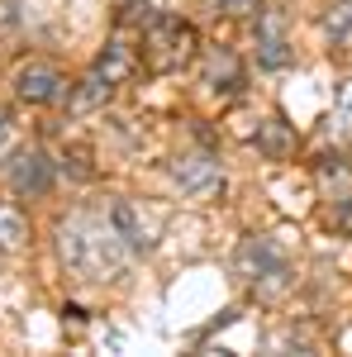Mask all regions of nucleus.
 I'll return each instance as SVG.
<instances>
[{
  "mask_svg": "<svg viewBox=\"0 0 352 357\" xmlns=\"http://www.w3.org/2000/svg\"><path fill=\"white\" fill-rule=\"evenodd\" d=\"M57 252L67 262V272L82 276V281H114V276L129 267V248L114 234L109 215L100 210H77L57 224Z\"/></svg>",
  "mask_w": 352,
  "mask_h": 357,
  "instance_id": "f257e3e1",
  "label": "nucleus"
},
{
  "mask_svg": "<svg viewBox=\"0 0 352 357\" xmlns=\"http://www.w3.org/2000/svg\"><path fill=\"white\" fill-rule=\"evenodd\" d=\"M234 272H238V281H247L257 296H281V291H291V281H296V267L281 257V248L271 243V238H262V234H252V238H243V243L234 248Z\"/></svg>",
  "mask_w": 352,
  "mask_h": 357,
  "instance_id": "f03ea898",
  "label": "nucleus"
},
{
  "mask_svg": "<svg viewBox=\"0 0 352 357\" xmlns=\"http://www.w3.org/2000/svg\"><path fill=\"white\" fill-rule=\"evenodd\" d=\"M190 53H195V33H190V24L171 20V15H153V20H148V57H153L158 72H162V67L176 72Z\"/></svg>",
  "mask_w": 352,
  "mask_h": 357,
  "instance_id": "7ed1b4c3",
  "label": "nucleus"
},
{
  "mask_svg": "<svg viewBox=\"0 0 352 357\" xmlns=\"http://www.w3.org/2000/svg\"><path fill=\"white\" fill-rule=\"evenodd\" d=\"M109 224H114V234L124 238V248H129V257H148L153 248H158V220L138 205V200H124V195H114L105 205Z\"/></svg>",
  "mask_w": 352,
  "mask_h": 357,
  "instance_id": "20e7f679",
  "label": "nucleus"
},
{
  "mask_svg": "<svg viewBox=\"0 0 352 357\" xmlns=\"http://www.w3.org/2000/svg\"><path fill=\"white\" fill-rule=\"evenodd\" d=\"M252 48H257V67H267V72H281L291 62L286 15L276 5H257V15H252Z\"/></svg>",
  "mask_w": 352,
  "mask_h": 357,
  "instance_id": "39448f33",
  "label": "nucleus"
},
{
  "mask_svg": "<svg viewBox=\"0 0 352 357\" xmlns=\"http://www.w3.org/2000/svg\"><path fill=\"white\" fill-rule=\"evenodd\" d=\"M171 181H176L190 200H205V195H215L219 186H224V167H219V158L210 148H190V153H181V158L171 162Z\"/></svg>",
  "mask_w": 352,
  "mask_h": 357,
  "instance_id": "423d86ee",
  "label": "nucleus"
},
{
  "mask_svg": "<svg viewBox=\"0 0 352 357\" xmlns=\"http://www.w3.org/2000/svg\"><path fill=\"white\" fill-rule=\"evenodd\" d=\"M57 181V162L43 153V148H29V153H10V186L24 195V200H38L48 195Z\"/></svg>",
  "mask_w": 352,
  "mask_h": 357,
  "instance_id": "0eeeda50",
  "label": "nucleus"
},
{
  "mask_svg": "<svg viewBox=\"0 0 352 357\" xmlns=\"http://www.w3.org/2000/svg\"><path fill=\"white\" fill-rule=\"evenodd\" d=\"M15 96L24 105H57V100H67V82L57 77V67H48V62H29L15 77Z\"/></svg>",
  "mask_w": 352,
  "mask_h": 357,
  "instance_id": "6e6552de",
  "label": "nucleus"
},
{
  "mask_svg": "<svg viewBox=\"0 0 352 357\" xmlns=\"http://www.w3.org/2000/svg\"><path fill=\"white\" fill-rule=\"evenodd\" d=\"M109 91H114V82H105L100 72H91L86 82H77L72 86V96H67V105H72V114L82 119V114H95L100 105L109 100Z\"/></svg>",
  "mask_w": 352,
  "mask_h": 357,
  "instance_id": "1a4fd4ad",
  "label": "nucleus"
},
{
  "mask_svg": "<svg viewBox=\"0 0 352 357\" xmlns=\"http://www.w3.org/2000/svg\"><path fill=\"white\" fill-rule=\"evenodd\" d=\"M95 72H100L105 82H124V77L134 72V48H124V38H109L100 62H95Z\"/></svg>",
  "mask_w": 352,
  "mask_h": 357,
  "instance_id": "9d476101",
  "label": "nucleus"
},
{
  "mask_svg": "<svg viewBox=\"0 0 352 357\" xmlns=\"http://www.w3.org/2000/svg\"><path fill=\"white\" fill-rule=\"evenodd\" d=\"M257 143H262V153H267V158L281 162V158H291V153H296V129H291L286 119H267V124H262V134H257Z\"/></svg>",
  "mask_w": 352,
  "mask_h": 357,
  "instance_id": "9b49d317",
  "label": "nucleus"
},
{
  "mask_svg": "<svg viewBox=\"0 0 352 357\" xmlns=\"http://www.w3.org/2000/svg\"><path fill=\"white\" fill-rule=\"evenodd\" d=\"M324 38L333 48H352V0H333L324 15Z\"/></svg>",
  "mask_w": 352,
  "mask_h": 357,
  "instance_id": "f8f14e48",
  "label": "nucleus"
},
{
  "mask_svg": "<svg viewBox=\"0 0 352 357\" xmlns=\"http://www.w3.org/2000/svg\"><path fill=\"white\" fill-rule=\"evenodd\" d=\"M24 243H29V220H24V210H15L10 200H0V252L24 248Z\"/></svg>",
  "mask_w": 352,
  "mask_h": 357,
  "instance_id": "ddd939ff",
  "label": "nucleus"
},
{
  "mask_svg": "<svg viewBox=\"0 0 352 357\" xmlns=\"http://www.w3.org/2000/svg\"><path fill=\"white\" fill-rule=\"evenodd\" d=\"M333 124H338V134H352V82H343V91H338V114H333Z\"/></svg>",
  "mask_w": 352,
  "mask_h": 357,
  "instance_id": "4468645a",
  "label": "nucleus"
},
{
  "mask_svg": "<svg viewBox=\"0 0 352 357\" xmlns=\"http://www.w3.org/2000/svg\"><path fill=\"white\" fill-rule=\"evenodd\" d=\"M10 153H15V124L0 114V162H10Z\"/></svg>",
  "mask_w": 352,
  "mask_h": 357,
  "instance_id": "2eb2a0df",
  "label": "nucleus"
},
{
  "mask_svg": "<svg viewBox=\"0 0 352 357\" xmlns=\"http://www.w3.org/2000/svg\"><path fill=\"white\" fill-rule=\"evenodd\" d=\"M210 5H215V10H229V15H238V10H247L252 0H210Z\"/></svg>",
  "mask_w": 352,
  "mask_h": 357,
  "instance_id": "dca6fc26",
  "label": "nucleus"
},
{
  "mask_svg": "<svg viewBox=\"0 0 352 357\" xmlns=\"http://www.w3.org/2000/svg\"><path fill=\"white\" fill-rule=\"evenodd\" d=\"M343 229H352V200L343 205Z\"/></svg>",
  "mask_w": 352,
  "mask_h": 357,
  "instance_id": "f3484780",
  "label": "nucleus"
}]
</instances>
